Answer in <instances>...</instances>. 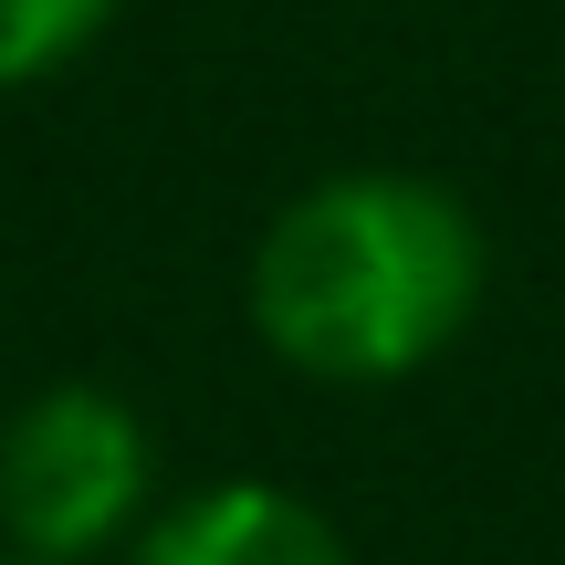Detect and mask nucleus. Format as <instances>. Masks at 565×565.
<instances>
[{
  "mask_svg": "<svg viewBox=\"0 0 565 565\" xmlns=\"http://www.w3.org/2000/svg\"><path fill=\"white\" fill-rule=\"evenodd\" d=\"M482 303V231L440 179L356 168L315 179L252 252V324L324 387H387L429 366Z\"/></svg>",
  "mask_w": 565,
  "mask_h": 565,
  "instance_id": "1",
  "label": "nucleus"
},
{
  "mask_svg": "<svg viewBox=\"0 0 565 565\" xmlns=\"http://www.w3.org/2000/svg\"><path fill=\"white\" fill-rule=\"evenodd\" d=\"M147 503V429L105 387H42L0 429V534L32 565H84Z\"/></svg>",
  "mask_w": 565,
  "mask_h": 565,
  "instance_id": "2",
  "label": "nucleus"
},
{
  "mask_svg": "<svg viewBox=\"0 0 565 565\" xmlns=\"http://www.w3.org/2000/svg\"><path fill=\"white\" fill-rule=\"evenodd\" d=\"M137 565H345V545L303 492L221 482L200 503L158 513V534H137Z\"/></svg>",
  "mask_w": 565,
  "mask_h": 565,
  "instance_id": "3",
  "label": "nucleus"
},
{
  "mask_svg": "<svg viewBox=\"0 0 565 565\" xmlns=\"http://www.w3.org/2000/svg\"><path fill=\"white\" fill-rule=\"evenodd\" d=\"M116 0H0V84H32L105 32Z\"/></svg>",
  "mask_w": 565,
  "mask_h": 565,
  "instance_id": "4",
  "label": "nucleus"
},
{
  "mask_svg": "<svg viewBox=\"0 0 565 565\" xmlns=\"http://www.w3.org/2000/svg\"><path fill=\"white\" fill-rule=\"evenodd\" d=\"M0 565H32V555H0Z\"/></svg>",
  "mask_w": 565,
  "mask_h": 565,
  "instance_id": "5",
  "label": "nucleus"
}]
</instances>
